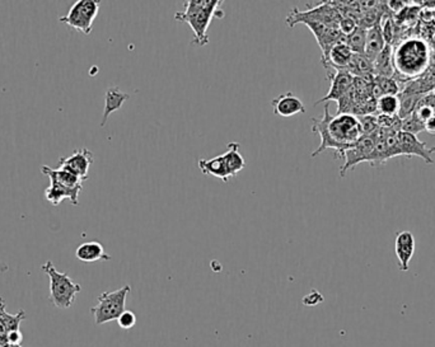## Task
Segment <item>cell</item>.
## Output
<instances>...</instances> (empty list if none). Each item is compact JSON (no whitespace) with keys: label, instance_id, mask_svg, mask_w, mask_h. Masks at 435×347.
Wrapping results in <instances>:
<instances>
[{"label":"cell","instance_id":"5b68a950","mask_svg":"<svg viewBox=\"0 0 435 347\" xmlns=\"http://www.w3.org/2000/svg\"><path fill=\"white\" fill-rule=\"evenodd\" d=\"M130 291V285H125L119 290L105 291L97 298L96 306L90 308V313L95 317L97 326L117 321V318L125 312L126 298Z\"/></svg>","mask_w":435,"mask_h":347},{"label":"cell","instance_id":"9a60e30c","mask_svg":"<svg viewBox=\"0 0 435 347\" xmlns=\"http://www.w3.org/2000/svg\"><path fill=\"white\" fill-rule=\"evenodd\" d=\"M41 172L50 178V182L59 184V185L70 190L75 194H81V191L83 190L84 179L72 175V172L64 170V168H50L48 166H42Z\"/></svg>","mask_w":435,"mask_h":347},{"label":"cell","instance_id":"8d00e7d4","mask_svg":"<svg viewBox=\"0 0 435 347\" xmlns=\"http://www.w3.org/2000/svg\"><path fill=\"white\" fill-rule=\"evenodd\" d=\"M424 126H425V131H427L432 135H435V116L430 117L427 121L424 122Z\"/></svg>","mask_w":435,"mask_h":347},{"label":"cell","instance_id":"52a82bcc","mask_svg":"<svg viewBox=\"0 0 435 347\" xmlns=\"http://www.w3.org/2000/svg\"><path fill=\"white\" fill-rule=\"evenodd\" d=\"M340 19H341V16L338 9L332 6L331 1H321L318 6H316L307 12H299L297 8L293 9L289 16L287 17V25L294 27L298 23H304V22H320L323 25L338 28Z\"/></svg>","mask_w":435,"mask_h":347},{"label":"cell","instance_id":"4dcf8cb0","mask_svg":"<svg viewBox=\"0 0 435 347\" xmlns=\"http://www.w3.org/2000/svg\"><path fill=\"white\" fill-rule=\"evenodd\" d=\"M414 115L419 119L420 121L425 122L427 121L430 117L435 116V108L433 106L427 105V103L423 102V101L420 99Z\"/></svg>","mask_w":435,"mask_h":347},{"label":"cell","instance_id":"836d02e7","mask_svg":"<svg viewBox=\"0 0 435 347\" xmlns=\"http://www.w3.org/2000/svg\"><path fill=\"white\" fill-rule=\"evenodd\" d=\"M323 297L322 294L320 291L312 290L309 294H307L306 297L303 298V304L307 307H314L320 303H322Z\"/></svg>","mask_w":435,"mask_h":347},{"label":"cell","instance_id":"e575fe53","mask_svg":"<svg viewBox=\"0 0 435 347\" xmlns=\"http://www.w3.org/2000/svg\"><path fill=\"white\" fill-rule=\"evenodd\" d=\"M386 6L387 9H388L389 12L398 14V13L403 12V9L407 7V1H403V0H389V1H386Z\"/></svg>","mask_w":435,"mask_h":347},{"label":"cell","instance_id":"d4e9b609","mask_svg":"<svg viewBox=\"0 0 435 347\" xmlns=\"http://www.w3.org/2000/svg\"><path fill=\"white\" fill-rule=\"evenodd\" d=\"M400 111V99L398 96L386 95L377 99V112L386 116H398Z\"/></svg>","mask_w":435,"mask_h":347},{"label":"cell","instance_id":"83f0119b","mask_svg":"<svg viewBox=\"0 0 435 347\" xmlns=\"http://www.w3.org/2000/svg\"><path fill=\"white\" fill-rule=\"evenodd\" d=\"M388 13H389V10L383 14L380 22H379V26H380V30H382L383 39L386 41V45L392 46L394 41L396 40V23L392 16L388 14Z\"/></svg>","mask_w":435,"mask_h":347},{"label":"cell","instance_id":"d6986e66","mask_svg":"<svg viewBox=\"0 0 435 347\" xmlns=\"http://www.w3.org/2000/svg\"><path fill=\"white\" fill-rule=\"evenodd\" d=\"M386 41L383 39L380 26L376 25L367 31V41H365V50L364 55L371 60V63L378 57L380 51L385 49Z\"/></svg>","mask_w":435,"mask_h":347},{"label":"cell","instance_id":"ba28073f","mask_svg":"<svg viewBox=\"0 0 435 347\" xmlns=\"http://www.w3.org/2000/svg\"><path fill=\"white\" fill-rule=\"evenodd\" d=\"M374 144H376V137L362 135L354 146L347 149L342 157L345 158V163L340 168V177H345L347 170H353L359 163L369 161V157L374 149Z\"/></svg>","mask_w":435,"mask_h":347},{"label":"cell","instance_id":"f1b7e54d","mask_svg":"<svg viewBox=\"0 0 435 347\" xmlns=\"http://www.w3.org/2000/svg\"><path fill=\"white\" fill-rule=\"evenodd\" d=\"M424 130H425L424 122L420 121L419 119L414 113L401 120V131L403 132H407V134L418 137V134H420Z\"/></svg>","mask_w":435,"mask_h":347},{"label":"cell","instance_id":"d590c367","mask_svg":"<svg viewBox=\"0 0 435 347\" xmlns=\"http://www.w3.org/2000/svg\"><path fill=\"white\" fill-rule=\"evenodd\" d=\"M7 339H8L9 345H12V346H19V345L22 344V341H23V335H22V332L19 331V330L9 331L8 333H7Z\"/></svg>","mask_w":435,"mask_h":347},{"label":"cell","instance_id":"f35d334b","mask_svg":"<svg viewBox=\"0 0 435 347\" xmlns=\"http://www.w3.org/2000/svg\"><path fill=\"white\" fill-rule=\"evenodd\" d=\"M12 347H22V346H21V345H19V346H12Z\"/></svg>","mask_w":435,"mask_h":347},{"label":"cell","instance_id":"ac0fdd59","mask_svg":"<svg viewBox=\"0 0 435 347\" xmlns=\"http://www.w3.org/2000/svg\"><path fill=\"white\" fill-rule=\"evenodd\" d=\"M197 167L204 175L220 178L223 182H228L231 179L229 175H228V170H226L223 154L217 155L214 158H210V159H200L197 163Z\"/></svg>","mask_w":435,"mask_h":347},{"label":"cell","instance_id":"f546056e","mask_svg":"<svg viewBox=\"0 0 435 347\" xmlns=\"http://www.w3.org/2000/svg\"><path fill=\"white\" fill-rule=\"evenodd\" d=\"M360 122V128H362V134L364 137H374L378 131V125H377V115H367V116H360L358 117Z\"/></svg>","mask_w":435,"mask_h":347},{"label":"cell","instance_id":"74e56055","mask_svg":"<svg viewBox=\"0 0 435 347\" xmlns=\"http://www.w3.org/2000/svg\"><path fill=\"white\" fill-rule=\"evenodd\" d=\"M0 347H12V345H9L8 339H0Z\"/></svg>","mask_w":435,"mask_h":347},{"label":"cell","instance_id":"603a6c76","mask_svg":"<svg viewBox=\"0 0 435 347\" xmlns=\"http://www.w3.org/2000/svg\"><path fill=\"white\" fill-rule=\"evenodd\" d=\"M45 197L52 205H59L65 199H69L72 205H78L79 195L72 192L70 190L65 188V187L59 185V184L50 182V186L45 190Z\"/></svg>","mask_w":435,"mask_h":347},{"label":"cell","instance_id":"ffe728a7","mask_svg":"<svg viewBox=\"0 0 435 347\" xmlns=\"http://www.w3.org/2000/svg\"><path fill=\"white\" fill-rule=\"evenodd\" d=\"M223 158L231 178L235 177L246 167V161L240 153V143H229L226 146V153L223 154Z\"/></svg>","mask_w":435,"mask_h":347},{"label":"cell","instance_id":"6da1fadb","mask_svg":"<svg viewBox=\"0 0 435 347\" xmlns=\"http://www.w3.org/2000/svg\"><path fill=\"white\" fill-rule=\"evenodd\" d=\"M312 131L321 137V144L311 154L316 158L326 149L335 150V158H342L345 150L362 137L359 119L350 113H340L332 116L330 107L325 106V112L321 119H312Z\"/></svg>","mask_w":435,"mask_h":347},{"label":"cell","instance_id":"e0dca14e","mask_svg":"<svg viewBox=\"0 0 435 347\" xmlns=\"http://www.w3.org/2000/svg\"><path fill=\"white\" fill-rule=\"evenodd\" d=\"M129 98V93L122 92L119 87H111V88L107 89L105 96V110H104V115H102L101 126H105L106 122H107L108 117H110V115L115 112V111H119L121 107H122V105H124Z\"/></svg>","mask_w":435,"mask_h":347},{"label":"cell","instance_id":"44dd1931","mask_svg":"<svg viewBox=\"0 0 435 347\" xmlns=\"http://www.w3.org/2000/svg\"><path fill=\"white\" fill-rule=\"evenodd\" d=\"M392 54H394V48L389 45H386L385 49L380 51V54L373 61L374 77H386V78L395 77Z\"/></svg>","mask_w":435,"mask_h":347},{"label":"cell","instance_id":"8fae6325","mask_svg":"<svg viewBox=\"0 0 435 347\" xmlns=\"http://www.w3.org/2000/svg\"><path fill=\"white\" fill-rule=\"evenodd\" d=\"M400 144H401V152L403 155L411 158V157H419L423 161H427V164H434L433 154L435 153L434 148H427V143L420 141L418 137L411 135L407 132L400 131Z\"/></svg>","mask_w":435,"mask_h":347},{"label":"cell","instance_id":"4fadbf2b","mask_svg":"<svg viewBox=\"0 0 435 347\" xmlns=\"http://www.w3.org/2000/svg\"><path fill=\"white\" fill-rule=\"evenodd\" d=\"M353 51L347 45V41L338 42L331 48L329 54L325 57H321L325 69L332 70H347V66L351 61Z\"/></svg>","mask_w":435,"mask_h":347},{"label":"cell","instance_id":"d6a6232c","mask_svg":"<svg viewBox=\"0 0 435 347\" xmlns=\"http://www.w3.org/2000/svg\"><path fill=\"white\" fill-rule=\"evenodd\" d=\"M117 323H119V326H120L121 328L130 330V328H133V327L135 326V323H137V315H135L134 312H131V310H125V312L117 318Z\"/></svg>","mask_w":435,"mask_h":347},{"label":"cell","instance_id":"9c48e42d","mask_svg":"<svg viewBox=\"0 0 435 347\" xmlns=\"http://www.w3.org/2000/svg\"><path fill=\"white\" fill-rule=\"evenodd\" d=\"M326 72H327V78L330 79V90L327 92V95L325 97L317 101L314 105H320V103L330 102V101L338 102L341 98L347 96V93L350 92V89L353 88L354 77L347 70L327 69Z\"/></svg>","mask_w":435,"mask_h":347},{"label":"cell","instance_id":"484cf974","mask_svg":"<svg viewBox=\"0 0 435 347\" xmlns=\"http://www.w3.org/2000/svg\"><path fill=\"white\" fill-rule=\"evenodd\" d=\"M367 31L368 30L358 26L354 32L350 33L349 36H347V45L353 51V54L364 55L365 41H367Z\"/></svg>","mask_w":435,"mask_h":347},{"label":"cell","instance_id":"cb8c5ba5","mask_svg":"<svg viewBox=\"0 0 435 347\" xmlns=\"http://www.w3.org/2000/svg\"><path fill=\"white\" fill-rule=\"evenodd\" d=\"M425 95H416V93H407V92H400L398 99H400V111L398 117L403 120L405 117L410 116L415 112L416 106L419 103L420 99Z\"/></svg>","mask_w":435,"mask_h":347},{"label":"cell","instance_id":"3957f363","mask_svg":"<svg viewBox=\"0 0 435 347\" xmlns=\"http://www.w3.org/2000/svg\"><path fill=\"white\" fill-rule=\"evenodd\" d=\"M223 1L222 0H190L186 1L185 12L175 14V19L182 23H187L193 32V43L205 46L209 43L208 30L210 22L214 17H218Z\"/></svg>","mask_w":435,"mask_h":347},{"label":"cell","instance_id":"1f68e13d","mask_svg":"<svg viewBox=\"0 0 435 347\" xmlns=\"http://www.w3.org/2000/svg\"><path fill=\"white\" fill-rule=\"evenodd\" d=\"M356 27H358V21L353 17H341V19L338 22V30L345 36H349L350 33L354 32Z\"/></svg>","mask_w":435,"mask_h":347},{"label":"cell","instance_id":"2e32d148","mask_svg":"<svg viewBox=\"0 0 435 347\" xmlns=\"http://www.w3.org/2000/svg\"><path fill=\"white\" fill-rule=\"evenodd\" d=\"M75 256L81 262H87V264L111 259V257L106 253L104 246L96 241L81 243V246L75 250Z\"/></svg>","mask_w":435,"mask_h":347},{"label":"cell","instance_id":"5bb4252c","mask_svg":"<svg viewBox=\"0 0 435 347\" xmlns=\"http://www.w3.org/2000/svg\"><path fill=\"white\" fill-rule=\"evenodd\" d=\"M271 106L275 115L280 117H291L299 113H306V107L302 99L291 92L279 95L271 101Z\"/></svg>","mask_w":435,"mask_h":347},{"label":"cell","instance_id":"4316f807","mask_svg":"<svg viewBox=\"0 0 435 347\" xmlns=\"http://www.w3.org/2000/svg\"><path fill=\"white\" fill-rule=\"evenodd\" d=\"M0 317H1V321L4 323L6 328H7V332L16 331V330H19L21 323L26 319V312L23 309H21L16 315H9L8 312L6 310V303L3 301V304L0 307Z\"/></svg>","mask_w":435,"mask_h":347},{"label":"cell","instance_id":"8992f818","mask_svg":"<svg viewBox=\"0 0 435 347\" xmlns=\"http://www.w3.org/2000/svg\"><path fill=\"white\" fill-rule=\"evenodd\" d=\"M99 12V1L97 0H78L69 9L68 14L60 17L59 21L70 26L74 30L89 34L93 28V22Z\"/></svg>","mask_w":435,"mask_h":347},{"label":"cell","instance_id":"7c38bea8","mask_svg":"<svg viewBox=\"0 0 435 347\" xmlns=\"http://www.w3.org/2000/svg\"><path fill=\"white\" fill-rule=\"evenodd\" d=\"M415 237L409 230L398 232L396 235L395 252L400 270L406 272L410 268V261L415 253Z\"/></svg>","mask_w":435,"mask_h":347},{"label":"cell","instance_id":"30bf717a","mask_svg":"<svg viewBox=\"0 0 435 347\" xmlns=\"http://www.w3.org/2000/svg\"><path fill=\"white\" fill-rule=\"evenodd\" d=\"M93 161H95L93 153L87 148H81V149L75 150L69 157L60 158L59 163H57V168H64V170L72 172V175L87 181L89 168L93 164Z\"/></svg>","mask_w":435,"mask_h":347},{"label":"cell","instance_id":"7402d4cb","mask_svg":"<svg viewBox=\"0 0 435 347\" xmlns=\"http://www.w3.org/2000/svg\"><path fill=\"white\" fill-rule=\"evenodd\" d=\"M347 72L351 74L354 78H365V79L374 78L373 63L365 55L354 54L351 57L350 64L347 66Z\"/></svg>","mask_w":435,"mask_h":347},{"label":"cell","instance_id":"7a4b0ae2","mask_svg":"<svg viewBox=\"0 0 435 347\" xmlns=\"http://www.w3.org/2000/svg\"><path fill=\"white\" fill-rule=\"evenodd\" d=\"M392 60L396 81L400 84L415 81L430 69L432 49L427 41L419 37H410L397 43Z\"/></svg>","mask_w":435,"mask_h":347},{"label":"cell","instance_id":"277c9868","mask_svg":"<svg viewBox=\"0 0 435 347\" xmlns=\"http://www.w3.org/2000/svg\"><path fill=\"white\" fill-rule=\"evenodd\" d=\"M42 271L50 279V301L60 309L72 307L77 294L81 290V285L74 283L66 272L57 271L51 261L42 265Z\"/></svg>","mask_w":435,"mask_h":347}]
</instances>
